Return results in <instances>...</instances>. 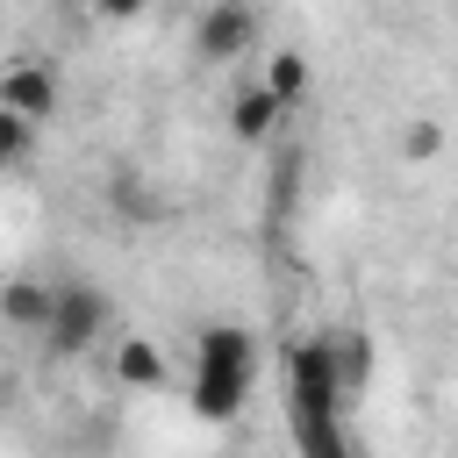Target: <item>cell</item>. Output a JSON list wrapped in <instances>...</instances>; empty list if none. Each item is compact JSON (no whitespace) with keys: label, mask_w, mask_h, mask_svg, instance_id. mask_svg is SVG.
<instances>
[{"label":"cell","mask_w":458,"mask_h":458,"mask_svg":"<svg viewBox=\"0 0 458 458\" xmlns=\"http://www.w3.org/2000/svg\"><path fill=\"white\" fill-rule=\"evenodd\" d=\"M250 379H258V344H250V329H236V322L200 329V344H193V415L229 422V415L250 401Z\"/></svg>","instance_id":"6da1fadb"},{"label":"cell","mask_w":458,"mask_h":458,"mask_svg":"<svg viewBox=\"0 0 458 458\" xmlns=\"http://www.w3.org/2000/svg\"><path fill=\"white\" fill-rule=\"evenodd\" d=\"M107 322H114L107 293L86 286V279H64V286H57V308H50V322H43V344H50L57 358H86L93 344H107Z\"/></svg>","instance_id":"7a4b0ae2"},{"label":"cell","mask_w":458,"mask_h":458,"mask_svg":"<svg viewBox=\"0 0 458 458\" xmlns=\"http://www.w3.org/2000/svg\"><path fill=\"white\" fill-rule=\"evenodd\" d=\"M250 43H258V14H250L243 0H208V7H200V21H193L200 64H229V57H243Z\"/></svg>","instance_id":"3957f363"},{"label":"cell","mask_w":458,"mask_h":458,"mask_svg":"<svg viewBox=\"0 0 458 458\" xmlns=\"http://www.w3.org/2000/svg\"><path fill=\"white\" fill-rule=\"evenodd\" d=\"M0 114L50 122V114H57V72H50V64H36V57L7 64V72H0Z\"/></svg>","instance_id":"277c9868"},{"label":"cell","mask_w":458,"mask_h":458,"mask_svg":"<svg viewBox=\"0 0 458 458\" xmlns=\"http://www.w3.org/2000/svg\"><path fill=\"white\" fill-rule=\"evenodd\" d=\"M107 372H114V386H165V351L150 344V336H114V351H107Z\"/></svg>","instance_id":"5b68a950"},{"label":"cell","mask_w":458,"mask_h":458,"mask_svg":"<svg viewBox=\"0 0 458 458\" xmlns=\"http://www.w3.org/2000/svg\"><path fill=\"white\" fill-rule=\"evenodd\" d=\"M279 114H286V107H279L265 86H236V93H229V136H243V143H265V136L279 129Z\"/></svg>","instance_id":"8992f818"},{"label":"cell","mask_w":458,"mask_h":458,"mask_svg":"<svg viewBox=\"0 0 458 458\" xmlns=\"http://www.w3.org/2000/svg\"><path fill=\"white\" fill-rule=\"evenodd\" d=\"M50 308H57V286H36V279H14V286H7V322H14V329H36V336H43Z\"/></svg>","instance_id":"52a82bcc"},{"label":"cell","mask_w":458,"mask_h":458,"mask_svg":"<svg viewBox=\"0 0 458 458\" xmlns=\"http://www.w3.org/2000/svg\"><path fill=\"white\" fill-rule=\"evenodd\" d=\"M258 86H265L279 107H293V100L308 93V57H301V50H279V57H265V79H258Z\"/></svg>","instance_id":"ba28073f"},{"label":"cell","mask_w":458,"mask_h":458,"mask_svg":"<svg viewBox=\"0 0 458 458\" xmlns=\"http://www.w3.org/2000/svg\"><path fill=\"white\" fill-rule=\"evenodd\" d=\"M329 358H336V386H344V401L365 386V372H372V344L365 336H329Z\"/></svg>","instance_id":"9c48e42d"},{"label":"cell","mask_w":458,"mask_h":458,"mask_svg":"<svg viewBox=\"0 0 458 458\" xmlns=\"http://www.w3.org/2000/svg\"><path fill=\"white\" fill-rule=\"evenodd\" d=\"M437 150H444V129H437L429 114H415V122L401 129V157H408V165H422V157H437Z\"/></svg>","instance_id":"30bf717a"},{"label":"cell","mask_w":458,"mask_h":458,"mask_svg":"<svg viewBox=\"0 0 458 458\" xmlns=\"http://www.w3.org/2000/svg\"><path fill=\"white\" fill-rule=\"evenodd\" d=\"M29 129H36V122L0 114V157H7V165H21V157H29Z\"/></svg>","instance_id":"8fae6325"},{"label":"cell","mask_w":458,"mask_h":458,"mask_svg":"<svg viewBox=\"0 0 458 458\" xmlns=\"http://www.w3.org/2000/svg\"><path fill=\"white\" fill-rule=\"evenodd\" d=\"M143 7H150V0H93V14H100V21H136Z\"/></svg>","instance_id":"7c38bea8"}]
</instances>
